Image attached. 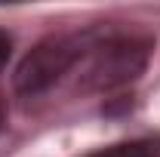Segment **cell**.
Wrapping results in <instances>:
<instances>
[{
    "instance_id": "cell-3",
    "label": "cell",
    "mask_w": 160,
    "mask_h": 157,
    "mask_svg": "<svg viewBox=\"0 0 160 157\" xmlns=\"http://www.w3.org/2000/svg\"><path fill=\"white\" fill-rule=\"evenodd\" d=\"M89 157H157V145H151V142H123V145L102 148Z\"/></svg>"
},
{
    "instance_id": "cell-4",
    "label": "cell",
    "mask_w": 160,
    "mask_h": 157,
    "mask_svg": "<svg viewBox=\"0 0 160 157\" xmlns=\"http://www.w3.org/2000/svg\"><path fill=\"white\" fill-rule=\"evenodd\" d=\"M9 56H12V37L0 28V71L6 68V62H9Z\"/></svg>"
},
{
    "instance_id": "cell-1",
    "label": "cell",
    "mask_w": 160,
    "mask_h": 157,
    "mask_svg": "<svg viewBox=\"0 0 160 157\" xmlns=\"http://www.w3.org/2000/svg\"><path fill=\"white\" fill-rule=\"evenodd\" d=\"M151 62V40L105 37L80 59L77 86L83 93H108L136 80Z\"/></svg>"
},
{
    "instance_id": "cell-2",
    "label": "cell",
    "mask_w": 160,
    "mask_h": 157,
    "mask_svg": "<svg viewBox=\"0 0 160 157\" xmlns=\"http://www.w3.org/2000/svg\"><path fill=\"white\" fill-rule=\"evenodd\" d=\"M92 34H59V37H46L19 62L12 83L16 93L22 96H40L49 86H56L80 59L92 49Z\"/></svg>"
}]
</instances>
